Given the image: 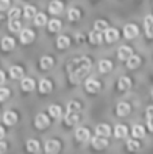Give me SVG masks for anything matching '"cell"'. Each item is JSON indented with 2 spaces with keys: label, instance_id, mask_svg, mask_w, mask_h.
Listing matches in <instances>:
<instances>
[{
  "label": "cell",
  "instance_id": "cell-1",
  "mask_svg": "<svg viewBox=\"0 0 153 154\" xmlns=\"http://www.w3.org/2000/svg\"><path fill=\"white\" fill-rule=\"evenodd\" d=\"M89 69H91V60L88 57H79L75 58L68 64V72L70 76V81L73 84H77L88 75Z\"/></svg>",
  "mask_w": 153,
  "mask_h": 154
},
{
  "label": "cell",
  "instance_id": "cell-2",
  "mask_svg": "<svg viewBox=\"0 0 153 154\" xmlns=\"http://www.w3.org/2000/svg\"><path fill=\"white\" fill-rule=\"evenodd\" d=\"M49 125H50V120H49V118L46 116L45 114H38L37 116H35V127L37 128L43 130V128H46Z\"/></svg>",
  "mask_w": 153,
  "mask_h": 154
},
{
  "label": "cell",
  "instance_id": "cell-3",
  "mask_svg": "<svg viewBox=\"0 0 153 154\" xmlns=\"http://www.w3.org/2000/svg\"><path fill=\"white\" fill-rule=\"evenodd\" d=\"M91 142H92V146H94L95 149H98V150L105 149V147H107V145H108L107 139H106L105 137H100V135L94 137V138L91 139Z\"/></svg>",
  "mask_w": 153,
  "mask_h": 154
},
{
  "label": "cell",
  "instance_id": "cell-4",
  "mask_svg": "<svg viewBox=\"0 0 153 154\" xmlns=\"http://www.w3.org/2000/svg\"><path fill=\"white\" fill-rule=\"evenodd\" d=\"M86 89L88 91L89 93H98L100 89V82L94 79H88L86 81Z\"/></svg>",
  "mask_w": 153,
  "mask_h": 154
},
{
  "label": "cell",
  "instance_id": "cell-5",
  "mask_svg": "<svg viewBox=\"0 0 153 154\" xmlns=\"http://www.w3.org/2000/svg\"><path fill=\"white\" fill-rule=\"evenodd\" d=\"M45 150L46 153L49 154H54V153H58L60 150V142L56 141V139H49L45 145Z\"/></svg>",
  "mask_w": 153,
  "mask_h": 154
},
{
  "label": "cell",
  "instance_id": "cell-6",
  "mask_svg": "<svg viewBox=\"0 0 153 154\" xmlns=\"http://www.w3.org/2000/svg\"><path fill=\"white\" fill-rule=\"evenodd\" d=\"M123 32H125V37H126L127 39H133V38H136L138 35V29L136 24H126Z\"/></svg>",
  "mask_w": 153,
  "mask_h": 154
},
{
  "label": "cell",
  "instance_id": "cell-7",
  "mask_svg": "<svg viewBox=\"0 0 153 154\" xmlns=\"http://www.w3.org/2000/svg\"><path fill=\"white\" fill-rule=\"evenodd\" d=\"M34 31H31L30 29H24L22 30L20 32V41L22 43H31L33 41H34Z\"/></svg>",
  "mask_w": 153,
  "mask_h": 154
},
{
  "label": "cell",
  "instance_id": "cell-8",
  "mask_svg": "<svg viewBox=\"0 0 153 154\" xmlns=\"http://www.w3.org/2000/svg\"><path fill=\"white\" fill-rule=\"evenodd\" d=\"M105 37H106V41H107L108 43H113V42H115V41H118L119 32L117 29H107L105 31Z\"/></svg>",
  "mask_w": 153,
  "mask_h": 154
},
{
  "label": "cell",
  "instance_id": "cell-9",
  "mask_svg": "<svg viewBox=\"0 0 153 154\" xmlns=\"http://www.w3.org/2000/svg\"><path fill=\"white\" fill-rule=\"evenodd\" d=\"M62 8H64V5H62V3L60 0H53L49 4V12L53 14V15H58L62 11Z\"/></svg>",
  "mask_w": 153,
  "mask_h": 154
},
{
  "label": "cell",
  "instance_id": "cell-10",
  "mask_svg": "<svg viewBox=\"0 0 153 154\" xmlns=\"http://www.w3.org/2000/svg\"><path fill=\"white\" fill-rule=\"evenodd\" d=\"M0 46H2L3 50L10 51L15 48V41H14V38H11V37H4L2 39V42H0Z\"/></svg>",
  "mask_w": 153,
  "mask_h": 154
},
{
  "label": "cell",
  "instance_id": "cell-11",
  "mask_svg": "<svg viewBox=\"0 0 153 154\" xmlns=\"http://www.w3.org/2000/svg\"><path fill=\"white\" fill-rule=\"evenodd\" d=\"M76 139L80 142H87L89 139V131L86 127H80L76 130Z\"/></svg>",
  "mask_w": 153,
  "mask_h": 154
},
{
  "label": "cell",
  "instance_id": "cell-12",
  "mask_svg": "<svg viewBox=\"0 0 153 154\" xmlns=\"http://www.w3.org/2000/svg\"><path fill=\"white\" fill-rule=\"evenodd\" d=\"M3 120H4L5 125L14 126L16 123V120H18V115H16L15 112H12V111H7L4 115H3Z\"/></svg>",
  "mask_w": 153,
  "mask_h": 154
},
{
  "label": "cell",
  "instance_id": "cell-13",
  "mask_svg": "<svg viewBox=\"0 0 153 154\" xmlns=\"http://www.w3.org/2000/svg\"><path fill=\"white\" fill-rule=\"evenodd\" d=\"M79 120V112H70L67 111V115H65V123L68 126H73L76 125Z\"/></svg>",
  "mask_w": 153,
  "mask_h": 154
},
{
  "label": "cell",
  "instance_id": "cell-14",
  "mask_svg": "<svg viewBox=\"0 0 153 154\" xmlns=\"http://www.w3.org/2000/svg\"><path fill=\"white\" fill-rule=\"evenodd\" d=\"M130 114V106L127 103H119L117 107V115L118 116H126Z\"/></svg>",
  "mask_w": 153,
  "mask_h": 154
},
{
  "label": "cell",
  "instance_id": "cell-15",
  "mask_svg": "<svg viewBox=\"0 0 153 154\" xmlns=\"http://www.w3.org/2000/svg\"><path fill=\"white\" fill-rule=\"evenodd\" d=\"M144 24H145L146 35L149 38H153V16H146L145 20H144Z\"/></svg>",
  "mask_w": 153,
  "mask_h": 154
},
{
  "label": "cell",
  "instance_id": "cell-16",
  "mask_svg": "<svg viewBox=\"0 0 153 154\" xmlns=\"http://www.w3.org/2000/svg\"><path fill=\"white\" fill-rule=\"evenodd\" d=\"M126 61H127V68H130V69H136V68H138L141 64V58L138 56H136V54L134 56L132 54Z\"/></svg>",
  "mask_w": 153,
  "mask_h": 154
},
{
  "label": "cell",
  "instance_id": "cell-17",
  "mask_svg": "<svg viewBox=\"0 0 153 154\" xmlns=\"http://www.w3.org/2000/svg\"><path fill=\"white\" fill-rule=\"evenodd\" d=\"M110 134H111L110 126H107V125H99L96 127V135H100V137H105V138H107Z\"/></svg>",
  "mask_w": 153,
  "mask_h": 154
},
{
  "label": "cell",
  "instance_id": "cell-18",
  "mask_svg": "<svg viewBox=\"0 0 153 154\" xmlns=\"http://www.w3.org/2000/svg\"><path fill=\"white\" fill-rule=\"evenodd\" d=\"M89 42L94 43V45H99V43L103 42V37H102V32L100 31H92L89 32Z\"/></svg>",
  "mask_w": 153,
  "mask_h": 154
},
{
  "label": "cell",
  "instance_id": "cell-19",
  "mask_svg": "<svg viewBox=\"0 0 153 154\" xmlns=\"http://www.w3.org/2000/svg\"><path fill=\"white\" fill-rule=\"evenodd\" d=\"M130 87H132V81H130L129 77L123 76V77H121V79H119V81H118V88H119L121 91H127Z\"/></svg>",
  "mask_w": 153,
  "mask_h": 154
},
{
  "label": "cell",
  "instance_id": "cell-20",
  "mask_svg": "<svg viewBox=\"0 0 153 154\" xmlns=\"http://www.w3.org/2000/svg\"><path fill=\"white\" fill-rule=\"evenodd\" d=\"M53 64H54L53 58H52V57H49V56L42 57V58H41V62H39L41 68H42V69H45V70L50 69V68L53 66Z\"/></svg>",
  "mask_w": 153,
  "mask_h": 154
},
{
  "label": "cell",
  "instance_id": "cell-21",
  "mask_svg": "<svg viewBox=\"0 0 153 154\" xmlns=\"http://www.w3.org/2000/svg\"><path fill=\"white\" fill-rule=\"evenodd\" d=\"M114 134H115L117 138H126V135H127V127H126V126H123V125L115 126Z\"/></svg>",
  "mask_w": 153,
  "mask_h": 154
},
{
  "label": "cell",
  "instance_id": "cell-22",
  "mask_svg": "<svg viewBox=\"0 0 153 154\" xmlns=\"http://www.w3.org/2000/svg\"><path fill=\"white\" fill-rule=\"evenodd\" d=\"M111 69H113L111 61H108V60H102V61L99 62V72L100 73H107V72H110Z\"/></svg>",
  "mask_w": 153,
  "mask_h": 154
},
{
  "label": "cell",
  "instance_id": "cell-23",
  "mask_svg": "<svg viewBox=\"0 0 153 154\" xmlns=\"http://www.w3.org/2000/svg\"><path fill=\"white\" fill-rule=\"evenodd\" d=\"M132 54H133L132 49L127 48V46H122V48L118 50V57H119V60H127L130 56H132Z\"/></svg>",
  "mask_w": 153,
  "mask_h": 154
},
{
  "label": "cell",
  "instance_id": "cell-24",
  "mask_svg": "<svg viewBox=\"0 0 153 154\" xmlns=\"http://www.w3.org/2000/svg\"><path fill=\"white\" fill-rule=\"evenodd\" d=\"M35 87V82L33 79H23L22 80V88H23V91H26V92H30V91H33Z\"/></svg>",
  "mask_w": 153,
  "mask_h": 154
},
{
  "label": "cell",
  "instance_id": "cell-25",
  "mask_svg": "<svg viewBox=\"0 0 153 154\" xmlns=\"http://www.w3.org/2000/svg\"><path fill=\"white\" fill-rule=\"evenodd\" d=\"M27 150L31 153H38L39 152V143H38V141H35V139H29L27 141V145H26Z\"/></svg>",
  "mask_w": 153,
  "mask_h": 154
},
{
  "label": "cell",
  "instance_id": "cell-26",
  "mask_svg": "<svg viewBox=\"0 0 153 154\" xmlns=\"http://www.w3.org/2000/svg\"><path fill=\"white\" fill-rule=\"evenodd\" d=\"M48 27H49V31L57 32V31H60V30H61V22H60L58 19H52V20L49 22Z\"/></svg>",
  "mask_w": 153,
  "mask_h": 154
},
{
  "label": "cell",
  "instance_id": "cell-27",
  "mask_svg": "<svg viewBox=\"0 0 153 154\" xmlns=\"http://www.w3.org/2000/svg\"><path fill=\"white\" fill-rule=\"evenodd\" d=\"M10 76L12 77V79H22V76H23V69H22L20 66H12L10 69Z\"/></svg>",
  "mask_w": 153,
  "mask_h": 154
},
{
  "label": "cell",
  "instance_id": "cell-28",
  "mask_svg": "<svg viewBox=\"0 0 153 154\" xmlns=\"http://www.w3.org/2000/svg\"><path fill=\"white\" fill-rule=\"evenodd\" d=\"M39 91H41V93H49L52 91V82L49 80H41Z\"/></svg>",
  "mask_w": 153,
  "mask_h": 154
},
{
  "label": "cell",
  "instance_id": "cell-29",
  "mask_svg": "<svg viewBox=\"0 0 153 154\" xmlns=\"http://www.w3.org/2000/svg\"><path fill=\"white\" fill-rule=\"evenodd\" d=\"M132 134L134 138H144L145 137V130H144L142 126H134V127L132 128Z\"/></svg>",
  "mask_w": 153,
  "mask_h": 154
},
{
  "label": "cell",
  "instance_id": "cell-30",
  "mask_svg": "<svg viewBox=\"0 0 153 154\" xmlns=\"http://www.w3.org/2000/svg\"><path fill=\"white\" fill-rule=\"evenodd\" d=\"M69 45H70V41L68 37H65V35L58 37V39H57V48L58 49H67Z\"/></svg>",
  "mask_w": 153,
  "mask_h": 154
},
{
  "label": "cell",
  "instance_id": "cell-31",
  "mask_svg": "<svg viewBox=\"0 0 153 154\" xmlns=\"http://www.w3.org/2000/svg\"><path fill=\"white\" fill-rule=\"evenodd\" d=\"M80 11L77 10V8H70L69 11H68V19H69L70 22H76L80 19Z\"/></svg>",
  "mask_w": 153,
  "mask_h": 154
},
{
  "label": "cell",
  "instance_id": "cell-32",
  "mask_svg": "<svg viewBox=\"0 0 153 154\" xmlns=\"http://www.w3.org/2000/svg\"><path fill=\"white\" fill-rule=\"evenodd\" d=\"M8 29L14 32H18V31H20V29H22V23L19 22V19H12V20H10Z\"/></svg>",
  "mask_w": 153,
  "mask_h": 154
},
{
  "label": "cell",
  "instance_id": "cell-33",
  "mask_svg": "<svg viewBox=\"0 0 153 154\" xmlns=\"http://www.w3.org/2000/svg\"><path fill=\"white\" fill-rule=\"evenodd\" d=\"M49 114L52 115L53 118H60L61 116V114H62V111H61V107L60 106H56V104H53V106H50L49 107Z\"/></svg>",
  "mask_w": 153,
  "mask_h": 154
},
{
  "label": "cell",
  "instance_id": "cell-34",
  "mask_svg": "<svg viewBox=\"0 0 153 154\" xmlns=\"http://www.w3.org/2000/svg\"><path fill=\"white\" fill-rule=\"evenodd\" d=\"M35 14H37L35 7H33V5H26V7H24V11H23L24 18L31 19V18H34V16H35Z\"/></svg>",
  "mask_w": 153,
  "mask_h": 154
},
{
  "label": "cell",
  "instance_id": "cell-35",
  "mask_svg": "<svg viewBox=\"0 0 153 154\" xmlns=\"http://www.w3.org/2000/svg\"><path fill=\"white\" fill-rule=\"evenodd\" d=\"M46 22H48V19H46L45 14H35L34 23L37 24V26H43V24H46Z\"/></svg>",
  "mask_w": 153,
  "mask_h": 154
},
{
  "label": "cell",
  "instance_id": "cell-36",
  "mask_svg": "<svg viewBox=\"0 0 153 154\" xmlns=\"http://www.w3.org/2000/svg\"><path fill=\"white\" fill-rule=\"evenodd\" d=\"M95 30H96V31H106V30L108 29V26H107V22L106 20H96L95 22Z\"/></svg>",
  "mask_w": 153,
  "mask_h": 154
},
{
  "label": "cell",
  "instance_id": "cell-37",
  "mask_svg": "<svg viewBox=\"0 0 153 154\" xmlns=\"http://www.w3.org/2000/svg\"><path fill=\"white\" fill-rule=\"evenodd\" d=\"M81 108L80 103H77V101H70L69 104H68L67 107V111H70V112H79Z\"/></svg>",
  "mask_w": 153,
  "mask_h": 154
},
{
  "label": "cell",
  "instance_id": "cell-38",
  "mask_svg": "<svg viewBox=\"0 0 153 154\" xmlns=\"http://www.w3.org/2000/svg\"><path fill=\"white\" fill-rule=\"evenodd\" d=\"M127 149H129L130 152L138 150V149H140V143H138L136 139H129V141H127Z\"/></svg>",
  "mask_w": 153,
  "mask_h": 154
},
{
  "label": "cell",
  "instance_id": "cell-39",
  "mask_svg": "<svg viewBox=\"0 0 153 154\" xmlns=\"http://www.w3.org/2000/svg\"><path fill=\"white\" fill-rule=\"evenodd\" d=\"M8 18H10V20H12V19H19L20 18V10L19 8H12V10H10V14H8Z\"/></svg>",
  "mask_w": 153,
  "mask_h": 154
},
{
  "label": "cell",
  "instance_id": "cell-40",
  "mask_svg": "<svg viewBox=\"0 0 153 154\" xmlns=\"http://www.w3.org/2000/svg\"><path fill=\"white\" fill-rule=\"evenodd\" d=\"M10 96V89L8 88H0V101H4Z\"/></svg>",
  "mask_w": 153,
  "mask_h": 154
},
{
  "label": "cell",
  "instance_id": "cell-41",
  "mask_svg": "<svg viewBox=\"0 0 153 154\" xmlns=\"http://www.w3.org/2000/svg\"><path fill=\"white\" fill-rule=\"evenodd\" d=\"M10 7V0H0V11H4Z\"/></svg>",
  "mask_w": 153,
  "mask_h": 154
},
{
  "label": "cell",
  "instance_id": "cell-42",
  "mask_svg": "<svg viewBox=\"0 0 153 154\" xmlns=\"http://www.w3.org/2000/svg\"><path fill=\"white\" fill-rule=\"evenodd\" d=\"M146 118H148V119L153 118V106H151V107H148V108H146Z\"/></svg>",
  "mask_w": 153,
  "mask_h": 154
},
{
  "label": "cell",
  "instance_id": "cell-43",
  "mask_svg": "<svg viewBox=\"0 0 153 154\" xmlns=\"http://www.w3.org/2000/svg\"><path fill=\"white\" fill-rule=\"evenodd\" d=\"M5 152H7V145H5V142H0V154L5 153Z\"/></svg>",
  "mask_w": 153,
  "mask_h": 154
},
{
  "label": "cell",
  "instance_id": "cell-44",
  "mask_svg": "<svg viewBox=\"0 0 153 154\" xmlns=\"http://www.w3.org/2000/svg\"><path fill=\"white\" fill-rule=\"evenodd\" d=\"M4 81H5V75H4V72L0 70V85H2Z\"/></svg>",
  "mask_w": 153,
  "mask_h": 154
},
{
  "label": "cell",
  "instance_id": "cell-45",
  "mask_svg": "<svg viewBox=\"0 0 153 154\" xmlns=\"http://www.w3.org/2000/svg\"><path fill=\"white\" fill-rule=\"evenodd\" d=\"M148 127H149V130L151 131H153V118L148 119Z\"/></svg>",
  "mask_w": 153,
  "mask_h": 154
},
{
  "label": "cell",
  "instance_id": "cell-46",
  "mask_svg": "<svg viewBox=\"0 0 153 154\" xmlns=\"http://www.w3.org/2000/svg\"><path fill=\"white\" fill-rule=\"evenodd\" d=\"M3 137H4V128H3L2 126H0V139H2Z\"/></svg>",
  "mask_w": 153,
  "mask_h": 154
},
{
  "label": "cell",
  "instance_id": "cell-47",
  "mask_svg": "<svg viewBox=\"0 0 153 154\" xmlns=\"http://www.w3.org/2000/svg\"><path fill=\"white\" fill-rule=\"evenodd\" d=\"M77 41H79V42H83V41H84V38H83V35H81V34L77 35Z\"/></svg>",
  "mask_w": 153,
  "mask_h": 154
},
{
  "label": "cell",
  "instance_id": "cell-48",
  "mask_svg": "<svg viewBox=\"0 0 153 154\" xmlns=\"http://www.w3.org/2000/svg\"><path fill=\"white\" fill-rule=\"evenodd\" d=\"M152 99H153V92H152Z\"/></svg>",
  "mask_w": 153,
  "mask_h": 154
}]
</instances>
